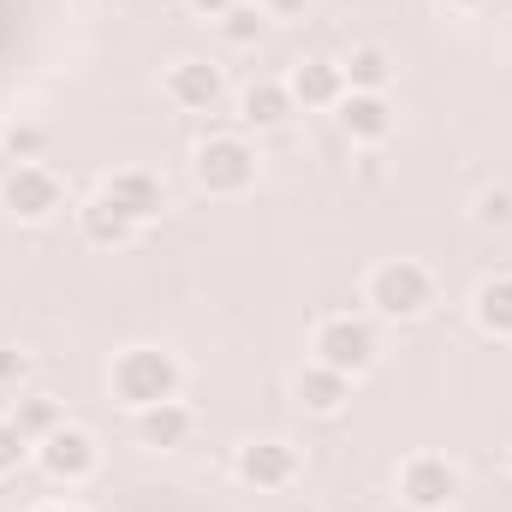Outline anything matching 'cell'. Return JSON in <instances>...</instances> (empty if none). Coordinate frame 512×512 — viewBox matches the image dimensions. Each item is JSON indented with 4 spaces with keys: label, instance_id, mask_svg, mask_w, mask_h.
Listing matches in <instances>:
<instances>
[{
    "label": "cell",
    "instance_id": "obj_1",
    "mask_svg": "<svg viewBox=\"0 0 512 512\" xmlns=\"http://www.w3.org/2000/svg\"><path fill=\"white\" fill-rule=\"evenodd\" d=\"M364 310L382 322H423L435 310V274L411 256H387L364 274Z\"/></svg>",
    "mask_w": 512,
    "mask_h": 512
},
{
    "label": "cell",
    "instance_id": "obj_2",
    "mask_svg": "<svg viewBox=\"0 0 512 512\" xmlns=\"http://www.w3.org/2000/svg\"><path fill=\"white\" fill-rule=\"evenodd\" d=\"M108 387H114V399H120L126 411H149V405H161V399H179L185 370H179V358L161 352V346H126V352H114V364H108Z\"/></svg>",
    "mask_w": 512,
    "mask_h": 512
},
{
    "label": "cell",
    "instance_id": "obj_3",
    "mask_svg": "<svg viewBox=\"0 0 512 512\" xmlns=\"http://www.w3.org/2000/svg\"><path fill=\"white\" fill-rule=\"evenodd\" d=\"M310 352H316V364H328V370H340V376L358 382L364 370H376L382 340H376V322H370V316L334 310V316H322V322L310 328Z\"/></svg>",
    "mask_w": 512,
    "mask_h": 512
},
{
    "label": "cell",
    "instance_id": "obj_4",
    "mask_svg": "<svg viewBox=\"0 0 512 512\" xmlns=\"http://www.w3.org/2000/svg\"><path fill=\"white\" fill-rule=\"evenodd\" d=\"M191 179L209 191V197H245L256 185V149L239 131H221V137H203L197 155H191Z\"/></svg>",
    "mask_w": 512,
    "mask_h": 512
},
{
    "label": "cell",
    "instance_id": "obj_5",
    "mask_svg": "<svg viewBox=\"0 0 512 512\" xmlns=\"http://www.w3.org/2000/svg\"><path fill=\"white\" fill-rule=\"evenodd\" d=\"M393 489H399V501L411 512H447L459 501L465 477H459V465H453L447 453H411V459L393 471Z\"/></svg>",
    "mask_w": 512,
    "mask_h": 512
},
{
    "label": "cell",
    "instance_id": "obj_6",
    "mask_svg": "<svg viewBox=\"0 0 512 512\" xmlns=\"http://www.w3.org/2000/svg\"><path fill=\"white\" fill-rule=\"evenodd\" d=\"M233 471H239V483H251L256 495H286V489L304 477V459H298V447L280 441V435H251V441L239 447Z\"/></svg>",
    "mask_w": 512,
    "mask_h": 512
},
{
    "label": "cell",
    "instance_id": "obj_7",
    "mask_svg": "<svg viewBox=\"0 0 512 512\" xmlns=\"http://www.w3.org/2000/svg\"><path fill=\"white\" fill-rule=\"evenodd\" d=\"M36 465H42V477H54V483H90L96 477V465H102V447H96V435L90 429H78V423H60L48 441H36V453H30Z\"/></svg>",
    "mask_w": 512,
    "mask_h": 512
},
{
    "label": "cell",
    "instance_id": "obj_8",
    "mask_svg": "<svg viewBox=\"0 0 512 512\" xmlns=\"http://www.w3.org/2000/svg\"><path fill=\"white\" fill-rule=\"evenodd\" d=\"M0 203H6L18 221H48V215L66 203V185H60L54 167H42V161H18V167L0 179Z\"/></svg>",
    "mask_w": 512,
    "mask_h": 512
},
{
    "label": "cell",
    "instance_id": "obj_9",
    "mask_svg": "<svg viewBox=\"0 0 512 512\" xmlns=\"http://www.w3.org/2000/svg\"><path fill=\"white\" fill-rule=\"evenodd\" d=\"M96 197H108L131 227H149V221H161V209H167V185H161V173H149V167H120V173H108Z\"/></svg>",
    "mask_w": 512,
    "mask_h": 512
},
{
    "label": "cell",
    "instance_id": "obj_10",
    "mask_svg": "<svg viewBox=\"0 0 512 512\" xmlns=\"http://www.w3.org/2000/svg\"><path fill=\"white\" fill-rule=\"evenodd\" d=\"M334 120H340V131L352 143H364V149H382L387 137H393V126H399L393 102L376 96V90H346V102L334 108Z\"/></svg>",
    "mask_w": 512,
    "mask_h": 512
},
{
    "label": "cell",
    "instance_id": "obj_11",
    "mask_svg": "<svg viewBox=\"0 0 512 512\" xmlns=\"http://www.w3.org/2000/svg\"><path fill=\"white\" fill-rule=\"evenodd\" d=\"M167 102L179 108V114H209L221 96H227V78H221V66H209V60H179V66H167Z\"/></svg>",
    "mask_w": 512,
    "mask_h": 512
},
{
    "label": "cell",
    "instance_id": "obj_12",
    "mask_svg": "<svg viewBox=\"0 0 512 512\" xmlns=\"http://www.w3.org/2000/svg\"><path fill=\"white\" fill-rule=\"evenodd\" d=\"M191 429H197V411H191L185 399H161V405H149V411H131V435H137V447H149V453L185 447Z\"/></svg>",
    "mask_w": 512,
    "mask_h": 512
},
{
    "label": "cell",
    "instance_id": "obj_13",
    "mask_svg": "<svg viewBox=\"0 0 512 512\" xmlns=\"http://www.w3.org/2000/svg\"><path fill=\"white\" fill-rule=\"evenodd\" d=\"M286 90H292V102L298 108H340L346 102V72H340V60H298L292 72H286Z\"/></svg>",
    "mask_w": 512,
    "mask_h": 512
},
{
    "label": "cell",
    "instance_id": "obj_14",
    "mask_svg": "<svg viewBox=\"0 0 512 512\" xmlns=\"http://www.w3.org/2000/svg\"><path fill=\"white\" fill-rule=\"evenodd\" d=\"M292 114H298V102H292L286 78H256L251 90L239 96V126H251V131H274V126H286Z\"/></svg>",
    "mask_w": 512,
    "mask_h": 512
},
{
    "label": "cell",
    "instance_id": "obj_15",
    "mask_svg": "<svg viewBox=\"0 0 512 512\" xmlns=\"http://www.w3.org/2000/svg\"><path fill=\"white\" fill-rule=\"evenodd\" d=\"M346 399H352V376H340V370H328V364H316V358L298 370V405H304L310 417H340Z\"/></svg>",
    "mask_w": 512,
    "mask_h": 512
},
{
    "label": "cell",
    "instance_id": "obj_16",
    "mask_svg": "<svg viewBox=\"0 0 512 512\" xmlns=\"http://www.w3.org/2000/svg\"><path fill=\"white\" fill-rule=\"evenodd\" d=\"M471 316L489 340H512V274H489L471 292Z\"/></svg>",
    "mask_w": 512,
    "mask_h": 512
},
{
    "label": "cell",
    "instance_id": "obj_17",
    "mask_svg": "<svg viewBox=\"0 0 512 512\" xmlns=\"http://www.w3.org/2000/svg\"><path fill=\"white\" fill-rule=\"evenodd\" d=\"M6 417L18 423V435L36 447V441H48L60 423H66V411H60V399L54 393H18L12 405H6Z\"/></svg>",
    "mask_w": 512,
    "mask_h": 512
},
{
    "label": "cell",
    "instance_id": "obj_18",
    "mask_svg": "<svg viewBox=\"0 0 512 512\" xmlns=\"http://www.w3.org/2000/svg\"><path fill=\"white\" fill-rule=\"evenodd\" d=\"M78 221H84V239H90V245H102V251H120V245L137 239V227H131L108 197H90V203L78 209Z\"/></svg>",
    "mask_w": 512,
    "mask_h": 512
},
{
    "label": "cell",
    "instance_id": "obj_19",
    "mask_svg": "<svg viewBox=\"0 0 512 512\" xmlns=\"http://www.w3.org/2000/svg\"><path fill=\"white\" fill-rule=\"evenodd\" d=\"M340 72H346V90H376V96H387V84H393V60H387V48H376V42H358L340 60Z\"/></svg>",
    "mask_w": 512,
    "mask_h": 512
},
{
    "label": "cell",
    "instance_id": "obj_20",
    "mask_svg": "<svg viewBox=\"0 0 512 512\" xmlns=\"http://www.w3.org/2000/svg\"><path fill=\"white\" fill-rule=\"evenodd\" d=\"M215 30L227 36V48H256V42L268 36V12H262L256 0H239L227 18H215Z\"/></svg>",
    "mask_w": 512,
    "mask_h": 512
},
{
    "label": "cell",
    "instance_id": "obj_21",
    "mask_svg": "<svg viewBox=\"0 0 512 512\" xmlns=\"http://www.w3.org/2000/svg\"><path fill=\"white\" fill-rule=\"evenodd\" d=\"M30 453H36V447H30V441L18 435V423H12V417L0 411V477H12V471H18V465L30 459Z\"/></svg>",
    "mask_w": 512,
    "mask_h": 512
},
{
    "label": "cell",
    "instance_id": "obj_22",
    "mask_svg": "<svg viewBox=\"0 0 512 512\" xmlns=\"http://www.w3.org/2000/svg\"><path fill=\"white\" fill-rule=\"evenodd\" d=\"M477 221H483V227H512V191L507 185L477 191Z\"/></svg>",
    "mask_w": 512,
    "mask_h": 512
},
{
    "label": "cell",
    "instance_id": "obj_23",
    "mask_svg": "<svg viewBox=\"0 0 512 512\" xmlns=\"http://www.w3.org/2000/svg\"><path fill=\"white\" fill-rule=\"evenodd\" d=\"M42 143H48V131H42V126H12V137H6L12 161H36V155H42Z\"/></svg>",
    "mask_w": 512,
    "mask_h": 512
},
{
    "label": "cell",
    "instance_id": "obj_24",
    "mask_svg": "<svg viewBox=\"0 0 512 512\" xmlns=\"http://www.w3.org/2000/svg\"><path fill=\"white\" fill-rule=\"evenodd\" d=\"M24 376H30V358L12 352V346H0V387H18Z\"/></svg>",
    "mask_w": 512,
    "mask_h": 512
},
{
    "label": "cell",
    "instance_id": "obj_25",
    "mask_svg": "<svg viewBox=\"0 0 512 512\" xmlns=\"http://www.w3.org/2000/svg\"><path fill=\"white\" fill-rule=\"evenodd\" d=\"M185 6H191L197 18H227V12H233L239 0H185Z\"/></svg>",
    "mask_w": 512,
    "mask_h": 512
},
{
    "label": "cell",
    "instance_id": "obj_26",
    "mask_svg": "<svg viewBox=\"0 0 512 512\" xmlns=\"http://www.w3.org/2000/svg\"><path fill=\"white\" fill-rule=\"evenodd\" d=\"M256 6H262L268 18H298V12H304V0H256Z\"/></svg>",
    "mask_w": 512,
    "mask_h": 512
},
{
    "label": "cell",
    "instance_id": "obj_27",
    "mask_svg": "<svg viewBox=\"0 0 512 512\" xmlns=\"http://www.w3.org/2000/svg\"><path fill=\"white\" fill-rule=\"evenodd\" d=\"M36 512H78V507H66V501H48V507H36Z\"/></svg>",
    "mask_w": 512,
    "mask_h": 512
},
{
    "label": "cell",
    "instance_id": "obj_28",
    "mask_svg": "<svg viewBox=\"0 0 512 512\" xmlns=\"http://www.w3.org/2000/svg\"><path fill=\"white\" fill-rule=\"evenodd\" d=\"M447 6H459V12H471V6H483V0H447Z\"/></svg>",
    "mask_w": 512,
    "mask_h": 512
}]
</instances>
